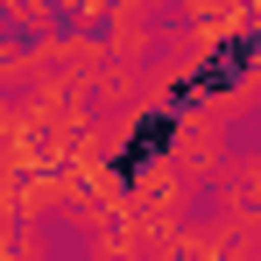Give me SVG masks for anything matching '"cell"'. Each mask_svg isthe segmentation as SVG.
Returning a JSON list of instances; mask_svg holds the SVG:
<instances>
[{"label": "cell", "mask_w": 261, "mask_h": 261, "mask_svg": "<svg viewBox=\"0 0 261 261\" xmlns=\"http://www.w3.org/2000/svg\"><path fill=\"white\" fill-rule=\"evenodd\" d=\"M212 219L233 233V240H254L261 247V148H240V155H219L212 176Z\"/></svg>", "instance_id": "6da1fadb"}, {"label": "cell", "mask_w": 261, "mask_h": 261, "mask_svg": "<svg viewBox=\"0 0 261 261\" xmlns=\"http://www.w3.org/2000/svg\"><path fill=\"white\" fill-rule=\"evenodd\" d=\"M0 261H49V233L36 219H0Z\"/></svg>", "instance_id": "7a4b0ae2"}, {"label": "cell", "mask_w": 261, "mask_h": 261, "mask_svg": "<svg viewBox=\"0 0 261 261\" xmlns=\"http://www.w3.org/2000/svg\"><path fill=\"white\" fill-rule=\"evenodd\" d=\"M226 261H261V247H254V240H233V254H226Z\"/></svg>", "instance_id": "3957f363"}]
</instances>
